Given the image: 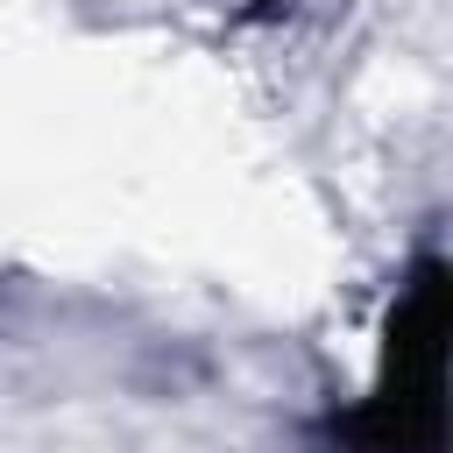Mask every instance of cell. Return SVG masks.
Returning a JSON list of instances; mask_svg holds the SVG:
<instances>
[{"instance_id":"2","label":"cell","mask_w":453,"mask_h":453,"mask_svg":"<svg viewBox=\"0 0 453 453\" xmlns=\"http://www.w3.org/2000/svg\"><path fill=\"white\" fill-rule=\"evenodd\" d=\"M283 7H290V0H241V14H248V21H269V14H283Z\"/></svg>"},{"instance_id":"1","label":"cell","mask_w":453,"mask_h":453,"mask_svg":"<svg viewBox=\"0 0 453 453\" xmlns=\"http://www.w3.org/2000/svg\"><path fill=\"white\" fill-rule=\"evenodd\" d=\"M311 453H446V255L418 248L375 333L354 403L311 418Z\"/></svg>"}]
</instances>
